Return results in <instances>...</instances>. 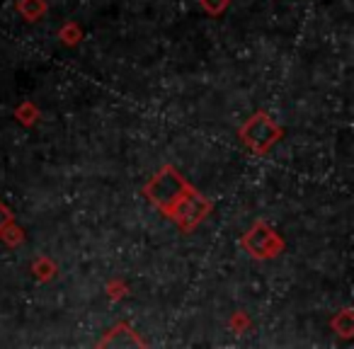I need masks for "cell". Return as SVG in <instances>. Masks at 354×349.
Wrapping results in <instances>:
<instances>
[{"label": "cell", "instance_id": "obj_6", "mask_svg": "<svg viewBox=\"0 0 354 349\" xmlns=\"http://www.w3.org/2000/svg\"><path fill=\"white\" fill-rule=\"evenodd\" d=\"M333 330L339 334V337H352V332H354V315H352V310L349 308H344L342 313H337L333 318Z\"/></svg>", "mask_w": 354, "mask_h": 349}, {"label": "cell", "instance_id": "obj_10", "mask_svg": "<svg viewBox=\"0 0 354 349\" xmlns=\"http://www.w3.org/2000/svg\"><path fill=\"white\" fill-rule=\"evenodd\" d=\"M0 238H3L8 245L15 247V245H20V243L25 240V233H22V228H17L15 223H8V226L0 231Z\"/></svg>", "mask_w": 354, "mask_h": 349}, {"label": "cell", "instance_id": "obj_9", "mask_svg": "<svg viewBox=\"0 0 354 349\" xmlns=\"http://www.w3.org/2000/svg\"><path fill=\"white\" fill-rule=\"evenodd\" d=\"M59 37H61V41H64L66 46H75L80 39H83V32H80V27L75 25V22H68V25L59 32Z\"/></svg>", "mask_w": 354, "mask_h": 349}, {"label": "cell", "instance_id": "obj_3", "mask_svg": "<svg viewBox=\"0 0 354 349\" xmlns=\"http://www.w3.org/2000/svg\"><path fill=\"white\" fill-rule=\"evenodd\" d=\"M243 247L257 260H270L284 252V240L267 226L265 221H257L250 231L243 236Z\"/></svg>", "mask_w": 354, "mask_h": 349}, {"label": "cell", "instance_id": "obj_1", "mask_svg": "<svg viewBox=\"0 0 354 349\" xmlns=\"http://www.w3.org/2000/svg\"><path fill=\"white\" fill-rule=\"evenodd\" d=\"M189 189H192V187L185 182L183 175H180V172H177L172 165H165L160 172H156V175H153L151 182L146 185V189H143V192H146L148 202H151L153 207H158L167 216V214L175 209V204L180 202V199H183Z\"/></svg>", "mask_w": 354, "mask_h": 349}, {"label": "cell", "instance_id": "obj_7", "mask_svg": "<svg viewBox=\"0 0 354 349\" xmlns=\"http://www.w3.org/2000/svg\"><path fill=\"white\" fill-rule=\"evenodd\" d=\"M17 10L25 15V20L35 22V20H39L41 15H46V3L44 0H20Z\"/></svg>", "mask_w": 354, "mask_h": 349}, {"label": "cell", "instance_id": "obj_13", "mask_svg": "<svg viewBox=\"0 0 354 349\" xmlns=\"http://www.w3.org/2000/svg\"><path fill=\"white\" fill-rule=\"evenodd\" d=\"M8 223H12V211L6 207V204L0 202V231L8 226Z\"/></svg>", "mask_w": 354, "mask_h": 349}, {"label": "cell", "instance_id": "obj_14", "mask_svg": "<svg viewBox=\"0 0 354 349\" xmlns=\"http://www.w3.org/2000/svg\"><path fill=\"white\" fill-rule=\"evenodd\" d=\"M231 325L238 330V332H241V330H245V328H248V318H245V313H238V315H233Z\"/></svg>", "mask_w": 354, "mask_h": 349}, {"label": "cell", "instance_id": "obj_11", "mask_svg": "<svg viewBox=\"0 0 354 349\" xmlns=\"http://www.w3.org/2000/svg\"><path fill=\"white\" fill-rule=\"evenodd\" d=\"M15 114H17V119H20L22 124H27V126H30V124H35V122H37V117H39V112H37V107H35L32 102L20 104Z\"/></svg>", "mask_w": 354, "mask_h": 349}, {"label": "cell", "instance_id": "obj_8", "mask_svg": "<svg viewBox=\"0 0 354 349\" xmlns=\"http://www.w3.org/2000/svg\"><path fill=\"white\" fill-rule=\"evenodd\" d=\"M32 272H35V276L39 281H49V279H54V274H56V265L49 257H41V260H37L35 265H32Z\"/></svg>", "mask_w": 354, "mask_h": 349}, {"label": "cell", "instance_id": "obj_12", "mask_svg": "<svg viewBox=\"0 0 354 349\" xmlns=\"http://www.w3.org/2000/svg\"><path fill=\"white\" fill-rule=\"evenodd\" d=\"M199 3H202V8L209 15H221L228 8V0H199Z\"/></svg>", "mask_w": 354, "mask_h": 349}, {"label": "cell", "instance_id": "obj_2", "mask_svg": "<svg viewBox=\"0 0 354 349\" xmlns=\"http://www.w3.org/2000/svg\"><path fill=\"white\" fill-rule=\"evenodd\" d=\"M241 138L252 153H267L281 138V129L265 112H257L243 124Z\"/></svg>", "mask_w": 354, "mask_h": 349}, {"label": "cell", "instance_id": "obj_5", "mask_svg": "<svg viewBox=\"0 0 354 349\" xmlns=\"http://www.w3.org/2000/svg\"><path fill=\"white\" fill-rule=\"evenodd\" d=\"M143 344L146 342L124 323L117 325V328L102 339V347H143Z\"/></svg>", "mask_w": 354, "mask_h": 349}, {"label": "cell", "instance_id": "obj_4", "mask_svg": "<svg viewBox=\"0 0 354 349\" xmlns=\"http://www.w3.org/2000/svg\"><path fill=\"white\" fill-rule=\"evenodd\" d=\"M209 211H212V202L204 199L202 194L192 187L183 199H180V202L175 204V209H172L167 216H170L177 226L183 228V231H192L197 223L204 221V216H207Z\"/></svg>", "mask_w": 354, "mask_h": 349}]
</instances>
